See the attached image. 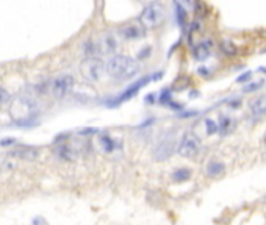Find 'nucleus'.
<instances>
[{
  "label": "nucleus",
  "instance_id": "f257e3e1",
  "mask_svg": "<svg viewBox=\"0 0 266 225\" xmlns=\"http://www.w3.org/2000/svg\"><path fill=\"white\" fill-rule=\"evenodd\" d=\"M107 74L112 77L116 82H125V80H130L135 75H138V72L141 70L140 63L125 55H114L105 63Z\"/></svg>",
  "mask_w": 266,
  "mask_h": 225
},
{
  "label": "nucleus",
  "instance_id": "f03ea898",
  "mask_svg": "<svg viewBox=\"0 0 266 225\" xmlns=\"http://www.w3.org/2000/svg\"><path fill=\"white\" fill-rule=\"evenodd\" d=\"M119 47V41H117V36L114 33H102L100 36L94 39H89L86 42V55L89 57H96L97 53L99 55H110V53L116 52V49Z\"/></svg>",
  "mask_w": 266,
  "mask_h": 225
},
{
  "label": "nucleus",
  "instance_id": "7ed1b4c3",
  "mask_svg": "<svg viewBox=\"0 0 266 225\" xmlns=\"http://www.w3.org/2000/svg\"><path fill=\"white\" fill-rule=\"evenodd\" d=\"M105 61L99 57H88L86 60L81 61L80 64V74L83 75L85 80L88 82H99L102 80V77L107 74L105 69Z\"/></svg>",
  "mask_w": 266,
  "mask_h": 225
},
{
  "label": "nucleus",
  "instance_id": "20e7f679",
  "mask_svg": "<svg viewBox=\"0 0 266 225\" xmlns=\"http://www.w3.org/2000/svg\"><path fill=\"white\" fill-rule=\"evenodd\" d=\"M138 21L146 27V29H149V27H158L163 21H164V8L161 3H149L146 5V8L141 11Z\"/></svg>",
  "mask_w": 266,
  "mask_h": 225
},
{
  "label": "nucleus",
  "instance_id": "39448f33",
  "mask_svg": "<svg viewBox=\"0 0 266 225\" xmlns=\"http://www.w3.org/2000/svg\"><path fill=\"white\" fill-rule=\"evenodd\" d=\"M76 78L72 74H60L52 80L50 85V93L55 98H64L74 88Z\"/></svg>",
  "mask_w": 266,
  "mask_h": 225
},
{
  "label": "nucleus",
  "instance_id": "423d86ee",
  "mask_svg": "<svg viewBox=\"0 0 266 225\" xmlns=\"http://www.w3.org/2000/svg\"><path fill=\"white\" fill-rule=\"evenodd\" d=\"M179 155L185 157V158H194L199 152H200V139L197 138V134L192 131H188L182 136L180 144L177 147Z\"/></svg>",
  "mask_w": 266,
  "mask_h": 225
},
{
  "label": "nucleus",
  "instance_id": "0eeeda50",
  "mask_svg": "<svg viewBox=\"0 0 266 225\" xmlns=\"http://www.w3.org/2000/svg\"><path fill=\"white\" fill-rule=\"evenodd\" d=\"M10 113L16 122L24 124L30 119V116H33L35 105L30 102V98H16L10 108Z\"/></svg>",
  "mask_w": 266,
  "mask_h": 225
},
{
  "label": "nucleus",
  "instance_id": "6e6552de",
  "mask_svg": "<svg viewBox=\"0 0 266 225\" xmlns=\"http://www.w3.org/2000/svg\"><path fill=\"white\" fill-rule=\"evenodd\" d=\"M146 32H148V29H146V27L138 19L127 22V24L121 25V29H119V34H121L122 38L127 39V41L143 39L146 36Z\"/></svg>",
  "mask_w": 266,
  "mask_h": 225
},
{
  "label": "nucleus",
  "instance_id": "1a4fd4ad",
  "mask_svg": "<svg viewBox=\"0 0 266 225\" xmlns=\"http://www.w3.org/2000/svg\"><path fill=\"white\" fill-rule=\"evenodd\" d=\"M249 110L254 116H266V96H259L251 100Z\"/></svg>",
  "mask_w": 266,
  "mask_h": 225
},
{
  "label": "nucleus",
  "instance_id": "9d476101",
  "mask_svg": "<svg viewBox=\"0 0 266 225\" xmlns=\"http://www.w3.org/2000/svg\"><path fill=\"white\" fill-rule=\"evenodd\" d=\"M151 82V77H144V78H141L140 80V82H136V83H133L130 88H127V91L121 96V97H119L117 98V102H124V100H128V98H130V97H133L136 93H138L140 91V89L144 86V85H148Z\"/></svg>",
  "mask_w": 266,
  "mask_h": 225
},
{
  "label": "nucleus",
  "instance_id": "9b49d317",
  "mask_svg": "<svg viewBox=\"0 0 266 225\" xmlns=\"http://www.w3.org/2000/svg\"><path fill=\"white\" fill-rule=\"evenodd\" d=\"M205 172L208 177H218V175H221L224 172V164L221 163V161H208L207 163V167H205Z\"/></svg>",
  "mask_w": 266,
  "mask_h": 225
},
{
  "label": "nucleus",
  "instance_id": "f8f14e48",
  "mask_svg": "<svg viewBox=\"0 0 266 225\" xmlns=\"http://www.w3.org/2000/svg\"><path fill=\"white\" fill-rule=\"evenodd\" d=\"M191 178V170L187 169V167H182V169H177L172 172V180L174 182H187V180Z\"/></svg>",
  "mask_w": 266,
  "mask_h": 225
},
{
  "label": "nucleus",
  "instance_id": "ddd939ff",
  "mask_svg": "<svg viewBox=\"0 0 266 225\" xmlns=\"http://www.w3.org/2000/svg\"><path fill=\"white\" fill-rule=\"evenodd\" d=\"M233 127H235V122L230 119V118H227V116H224V118L221 119V125H219V130H221V133L223 134H227L228 131H232L233 130Z\"/></svg>",
  "mask_w": 266,
  "mask_h": 225
},
{
  "label": "nucleus",
  "instance_id": "4468645a",
  "mask_svg": "<svg viewBox=\"0 0 266 225\" xmlns=\"http://www.w3.org/2000/svg\"><path fill=\"white\" fill-rule=\"evenodd\" d=\"M13 155L21 157V158H29V160H32V158H35L36 155H38V152H36L35 149H17V150L13 152Z\"/></svg>",
  "mask_w": 266,
  "mask_h": 225
},
{
  "label": "nucleus",
  "instance_id": "2eb2a0df",
  "mask_svg": "<svg viewBox=\"0 0 266 225\" xmlns=\"http://www.w3.org/2000/svg\"><path fill=\"white\" fill-rule=\"evenodd\" d=\"M100 146H102V149L105 150V152H113L114 149H116V144H114V141L110 138V136H100Z\"/></svg>",
  "mask_w": 266,
  "mask_h": 225
},
{
  "label": "nucleus",
  "instance_id": "dca6fc26",
  "mask_svg": "<svg viewBox=\"0 0 266 225\" xmlns=\"http://www.w3.org/2000/svg\"><path fill=\"white\" fill-rule=\"evenodd\" d=\"M8 102H10V93H8L5 88L0 86V106L6 105Z\"/></svg>",
  "mask_w": 266,
  "mask_h": 225
},
{
  "label": "nucleus",
  "instance_id": "f3484780",
  "mask_svg": "<svg viewBox=\"0 0 266 225\" xmlns=\"http://www.w3.org/2000/svg\"><path fill=\"white\" fill-rule=\"evenodd\" d=\"M205 129H207V133H208V134H213V133H216V130H218V125L215 124V121L207 119V121H205Z\"/></svg>",
  "mask_w": 266,
  "mask_h": 225
}]
</instances>
